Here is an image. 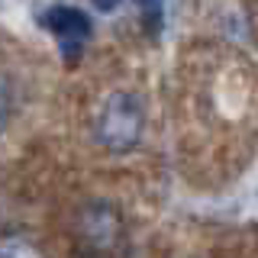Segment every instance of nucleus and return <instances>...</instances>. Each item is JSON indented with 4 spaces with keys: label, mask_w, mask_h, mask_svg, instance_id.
<instances>
[{
    "label": "nucleus",
    "mask_w": 258,
    "mask_h": 258,
    "mask_svg": "<svg viewBox=\"0 0 258 258\" xmlns=\"http://www.w3.org/2000/svg\"><path fill=\"white\" fill-rule=\"evenodd\" d=\"M145 136V107L136 94L113 91L94 116V142L113 155H126Z\"/></svg>",
    "instance_id": "nucleus-1"
},
{
    "label": "nucleus",
    "mask_w": 258,
    "mask_h": 258,
    "mask_svg": "<svg viewBox=\"0 0 258 258\" xmlns=\"http://www.w3.org/2000/svg\"><path fill=\"white\" fill-rule=\"evenodd\" d=\"M123 213L116 210V204L110 200H87L84 207L78 210V236L91 252L103 255V252H113V248L123 242Z\"/></svg>",
    "instance_id": "nucleus-2"
},
{
    "label": "nucleus",
    "mask_w": 258,
    "mask_h": 258,
    "mask_svg": "<svg viewBox=\"0 0 258 258\" xmlns=\"http://www.w3.org/2000/svg\"><path fill=\"white\" fill-rule=\"evenodd\" d=\"M42 26L58 39L64 52H78L81 55V45L91 39V20H87V13L78 10V7H68V4L45 10Z\"/></svg>",
    "instance_id": "nucleus-3"
},
{
    "label": "nucleus",
    "mask_w": 258,
    "mask_h": 258,
    "mask_svg": "<svg viewBox=\"0 0 258 258\" xmlns=\"http://www.w3.org/2000/svg\"><path fill=\"white\" fill-rule=\"evenodd\" d=\"M0 258H48V255L36 236L23 229H7L0 232Z\"/></svg>",
    "instance_id": "nucleus-4"
},
{
    "label": "nucleus",
    "mask_w": 258,
    "mask_h": 258,
    "mask_svg": "<svg viewBox=\"0 0 258 258\" xmlns=\"http://www.w3.org/2000/svg\"><path fill=\"white\" fill-rule=\"evenodd\" d=\"M10 116H13V91H10V84L0 78V136L10 126Z\"/></svg>",
    "instance_id": "nucleus-5"
},
{
    "label": "nucleus",
    "mask_w": 258,
    "mask_h": 258,
    "mask_svg": "<svg viewBox=\"0 0 258 258\" xmlns=\"http://www.w3.org/2000/svg\"><path fill=\"white\" fill-rule=\"evenodd\" d=\"M139 4V10H142V20H145V26H149V32H158L161 26V0H136Z\"/></svg>",
    "instance_id": "nucleus-6"
},
{
    "label": "nucleus",
    "mask_w": 258,
    "mask_h": 258,
    "mask_svg": "<svg viewBox=\"0 0 258 258\" xmlns=\"http://www.w3.org/2000/svg\"><path fill=\"white\" fill-rule=\"evenodd\" d=\"M91 4H94V7H97L100 13H113V10H116L119 4H123V0H91Z\"/></svg>",
    "instance_id": "nucleus-7"
}]
</instances>
